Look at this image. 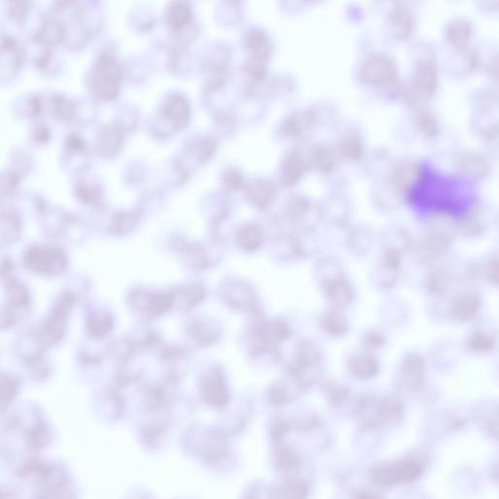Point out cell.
Wrapping results in <instances>:
<instances>
[{
    "label": "cell",
    "instance_id": "52a82bcc",
    "mask_svg": "<svg viewBox=\"0 0 499 499\" xmlns=\"http://www.w3.org/2000/svg\"><path fill=\"white\" fill-rule=\"evenodd\" d=\"M435 72L430 65H423L418 72L415 86L423 91L430 90L435 83Z\"/></svg>",
    "mask_w": 499,
    "mask_h": 499
},
{
    "label": "cell",
    "instance_id": "5b68a950",
    "mask_svg": "<svg viewBox=\"0 0 499 499\" xmlns=\"http://www.w3.org/2000/svg\"><path fill=\"white\" fill-rule=\"evenodd\" d=\"M302 171H304V164L302 158L296 155L290 156L285 163L283 172H282L284 183L289 186L294 185L299 176H302Z\"/></svg>",
    "mask_w": 499,
    "mask_h": 499
},
{
    "label": "cell",
    "instance_id": "7a4b0ae2",
    "mask_svg": "<svg viewBox=\"0 0 499 499\" xmlns=\"http://www.w3.org/2000/svg\"><path fill=\"white\" fill-rule=\"evenodd\" d=\"M395 77V65L384 56L369 58L362 65L360 77L365 84L383 85L391 82Z\"/></svg>",
    "mask_w": 499,
    "mask_h": 499
},
{
    "label": "cell",
    "instance_id": "ba28073f",
    "mask_svg": "<svg viewBox=\"0 0 499 499\" xmlns=\"http://www.w3.org/2000/svg\"><path fill=\"white\" fill-rule=\"evenodd\" d=\"M477 310V302L475 299L468 301L466 299L465 302H461L460 306L455 307V313L458 319H469Z\"/></svg>",
    "mask_w": 499,
    "mask_h": 499
},
{
    "label": "cell",
    "instance_id": "277c9868",
    "mask_svg": "<svg viewBox=\"0 0 499 499\" xmlns=\"http://www.w3.org/2000/svg\"><path fill=\"white\" fill-rule=\"evenodd\" d=\"M191 12L190 6L185 1H176L171 7L168 14V22L173 30L183 29L190 22Z\"/></svg>",
    "mask_w": 499,
    "mask_h": 499
},
{
    "label": "cell",
    "instance_id": "6da1fadb",
    "mask_svg": "<svg viewBox=\"0 0 499 499\" xmlns=\"http://www.w3.org/2000/svg\"><path fill=\"white\" fill-rule=\"evenodd\" d=\"M122 67L110 53H103L96 60L91 74V88L101 99H112L118 92Z\"/></svg>",
    "mask_w": 499,
    "mask_h": 499
},
{
    "label": "cell",
    "instance_id": "3957f363",
    "mask_svg": "<svg viewBox=\"0 0 499 499\" xmlns=\"http://www.w3.org/2000/svg\"><path fill=\"white\" fill-rule=\"evenodd\" d=\"M245 45L252 55V60L264 63L271 55V47L268 37L259 30H253L246 35Z\"/></svg>",
    "mask_w": 499,
    "mask_h": 499
},
{
    "label": "cell",
    "instance_id": "8992f818",
    "mask_svg": "<svg viewBox=\"0 0 499 499\" xmlns=\"http://www.w3.org/2000/svg\"><path fill=\"white\" fill-rule=\"evenodd\" d=\"M393 30L399 39L407 37L410 30V20L409 15L402 10H396L391 17Z\"/></svg>",
    "mask_w": 499,
    "mask_h": 499
}]
</instances>
